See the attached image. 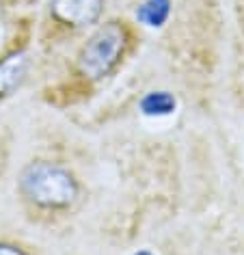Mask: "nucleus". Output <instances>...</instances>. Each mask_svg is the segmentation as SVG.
<instances>
[{
    "mask_svg": "<svg viewBox=\"0 0 244 255\" xmlns=\"http://www.w3.org/2000/svg\"><path fill=\"white\" fill-rule=\"evenodd\" d=\"M20 186L30 201L46 208H65L78 195V184L74 175L52 162L28 164L22 171Z\"/></svg>",
    "mask_w": 244,
    "mask_h": 255,
    "instance_id": "obj_1",
    "label": "nucleus"
},
{
    "mask_svg": "<svg viewBox=\"0 0 244 255\" xmlns=\"http://www.w3.org/2000/svg\"><path fill=\"white\" fill-rule=\"evenodd\" d=\"M125 46V33L117 22H111L106 26H102L91 39L87 41V46L80 52V72L89 76V78L98 80L102 76H106L111 69L117 65L121 52Z\"/></svg>",
    "mask_w": 244,
    "mask_h": 255,
    "instance_id": "obj_2",
    "label": "nucleus"
},
{
    "mask_svg": "<svg viewBox=\"0 0 244 255\" xmlns=\"http://www.w3.org/2000/svg\"><path fill=\"white\" fill-rule=\"evenodd\" d=\"M50 7L56 20L72 26H89L100 20L104 0H52Z\"/></svg>",
    "mask_w": 244,
    "mask_h": 255,
    "instance_id": "obj_3",
    "label": "nucleus"
},
{
    "mask_svg": "<svg viewBox=\"0 0 244 255\" xmlns=\"http://www.w3.org/2000/svg\"><path fill=\"white\" fill-rule=\"evenodd\" d=\"M28 67V56L24 50L11 52L0 61V95H7L20 85Z\"/></svg>",
    "mask_w": 244,
    "mask_h": 255,
    "instance_id": "obj_4",
    "label": "nucleus"
},
{
    "mask_svg": "<svg viewBox=\"0 0 244 255\" xmlns=\"http://www.w3.org/2000/svg\"><path fill=\"white\" fill-rule=\"evenodd\" d=\"M138 106L145 117H166L175 111L177 102L169 91H151L140 100Z\"/></svg>",
    "mask_w": 244,
    "mask_h": 255,
    "instance_id": "obj_5",
    "label": "nucleus"
},
{
    "mask_svg": "<svg viewBox=\"0 0 244 255\" xmlns=\"http://www.w3.org/2000/svg\"><path fill=\"white\" fill-rule=\"evenodd\" d=\"M171 13V0H145L136 9V20L143 22L145 26L160 28L169 20Z\"/></svg>",
    "mask_w": 244,
    "mask_h": 255,
    "instance_id": "obj_6",
    "label": "nucleus"
},
{
    "mask_svg": "<svg viewBox=\"0 0 244 255\" xmlns=\"http://www.w3.org/2000/svg\"><path fill=\"white\" fill-rule=\"evenodd\" d=\"M0 255H26L24 251H20V249L11 247V245H0Z\"/></svg>",
    "mask_w": 244,
    "mask_h": 255,
    "instance_id": "obj_7",
    "label": "nucleus"
},
{
    "mask_svg": "<svg viewBox=\"0 0 244 255\" xmlns=\"http://www.w3.org/2000/svg\"><path fill=\"white\" fill-rule=\"evenodd\" d=\"M130 255H153V253L147 251V249H140V251H134V253H130Z\"/></svg>",
    "mask_w": 244,
    "mask_h": 255,
    "instance_id": "obj_8",
    "label": "nucleus"
}]
</instances>
